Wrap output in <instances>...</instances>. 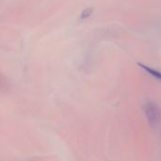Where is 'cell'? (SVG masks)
Returning <instances> with one entry per match:
<instances>
[{
	"mask_svg": "<svg viewBox=\"0 0 161 161\" xmlns=\"http://www.w3.org/2000/svg\"><path fill=\"white\" fill-rule=\"evenodd\" d=\"M143 114L148 125L153 127H158L161 125V108L154 101H147L143 104Z\"/></svg>",
	"mask_w": 161,
	"mask_h": 161,
	"instance_id": "1",
	"label": "cell"
},
{
	"mask_svg": "<svg viewBox=\"0 0 161 161\" xmlns=\"http://www.w3.org/2000/svg\"><path fill=\"white\" fill-rule=\"evenodd\" d=\"M139 66H140L142 69H143L146 73H148L150 75H152L153 77H155L156 79L159 80L161 82V72L156 70V69H153V68H151V67H148V66H146V65H143V64H142V63H139Z\"/></svg>",
	"mask_w": 161,
	"mask_h": 161,
	"instance_id": "2",
	"label": "cell"
},
{
	"mask_svg": "<svg viewBox=\"0 0 161 161\" xmlns=\"http://www.w3.org/2000/svg\"><path fill=\"white\" fill-rule=\"evenodd\" d=\"M91 13H92V9H91V8H87V9H85V10L82 12L81 18H87V17H89V16L91 15Z\"/></svg>",
	"mask_w": 161,
	"mask_h": 161,
	"instance_id": "3",
	"label": "cell"
}]
</instances>
